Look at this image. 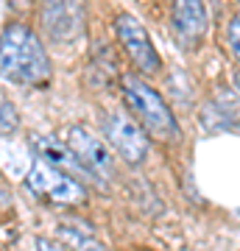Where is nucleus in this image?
<instances>
[{"label": "nucleus", "mask_w": 240, "mask_h": 251, "mask_svg": "<svg viewBox=\"0 0 240 251\" xmlns=\"http://www.w3.org/2000/svg\"><path fill=\"white\" fill-rule=\"evenodd\" d=\"M0 70L3 78L23 87H42L51 78V59L39 36L26 23H6L0 34Z\"/></svg>", "instance_id": "nucleus-1"}, {"label": "nucleus", "mask_w": 240, "mask_h": 251, "mask_svg": "<svg viewBox=\"0 0 240 251\" xmlns=\"http://www.w3.org/2000/svg\"><path fill=\"white\" fill-rule=\"evenodd\" d=\"M120 90H123L129 112L137 115L140 126L148 134L162 140V143H179L182 128H179V123H176V115L170 112L165 98L154 90L151 84H145L140 75L126 73L123 78H120Z\"/></svg>", "instance_id": "nucleus-2"}, {"label": "nucleus", "mask_w": 240, "mask_h": 251, "mask_svg": "<svg viewBox=\"0 0 240 251\" xmlns=\"http://www.w3.org/2000/svg\"><path fill=\"white\" fill-rule=\"evenodd\" d=\"M26 187L31 196L45 201L48 206H70V204H84L87 201L84 181H79L76 176L64 171H56L42 159H34L31 171H28Z\"/></svg>", "instance_id": "nucleus-3"}, {"label": "nucleus", "mask_w": 240, "mask_h": 251, "mask_svg": "<svg viewBox=\"0 0 240 251\" xmlns=\"http://www.w3.org/2000/svg\"><path fill=\"white\" fill-rule=\"evenodd\" d=\"M104 137H107L109 148L126 162V165H142L148 159V131L140 126V120L132 115V112H123V109H115V112H107L104 115Z\"/></svg>", "instance_id": "nucleus-4"}, {"label": "nucleus", "mask_w": 240, "mask_h": 251, "mask_svg": "<svg viewBox=\"0 0 240 251\" xmlns=\"http://www.w3.org/2000/svg\"><path fill=\"white\" fill-rule=\"evenodd\" d=\"M115 34H117V42L123 45L126 56L132 59L142 73H160L162 70V59L157 53V48H154L151 36L145 31L140 20L123 11V14H117L115 17Z\"/></svg>", "instance_id": "nucleus-5"}, {"label": "nucleus", "mask_w": 240, "mask_h": 251, "mask_svg": "<svg viewBox=\"0 0 240 251\" xmlns=\"http://www.w3.org/2000/svg\"><path fill=\"white\" fill-rule=\"evenodd\" d=\"M67 145L73 148V153L84 162V168H87L95 179L101 181V187L107 190L104 181H109L115 176V156L109 151V145L95 137L89 128L84 126H73L70 131H67Z\"/></svg>", "instance_id": "nucleus-6"}, {"label": "nucleus", "mask_w": 240, "mask_h": 251, "mask_svg": "<svg viewBox=\"0 0 240 251\" xmlns=\"http://www.w3.org/2000/svg\"><path fill=\"white\" fill-rule=\"evenodd\" d=\"M42 31L51 36V42L70 48L84 36V6L81 3H45L39 11Z\"/></svg>", "instance_id": "nucleus-7"}, {"label": "nucleus", "mask_w": 240, "mask_h": 251, "mask_svg": "<svg viewBox=\"0 0 240 251\" xmlns=\"http://www.w3.org/2000/svg\"><path fill=\"white\" fill-rule=\"evenodd\" d=\"M170 31L185 50H196L207 36V9L201 0H176L170 6Z\"/></svg>", "instance_id": "nucleus-8"}, {"label": "nucleus", "mask_w": 240, "mask_h": 251, "mask_svg": "<svg viewBox=\"0 0 240 251\" xmlns=\"http://www.w3.org/2000/svg\"><path fill=\"white\" fill-rule=\"evenodd\" d=\"M31 145L36 148V156L42 162H48L51 168H56V171H64V173H70V176H76L79 181H92V184H98L101 187V181L92 176V173L84 168V162L73 153V148L67 143H59L56 137H45V134H36L31 137Z\"/></svg>", "instance_id": "nucleus-9"}, {"label": "nucleus", "mask_w": 240, "mask_h": 251, "mask_svg": "<svg viewBox=\"0 0 240 251\" xmlns=\"http://www.w3.org/2000/svg\"><path fill=\"white\" fill-rule=\"evenodd\" d=\"M20 126V117H17V109L11 106L9 98L0 100V128H3V137H11L14 131H17Z\"/></svg>", "instance_id": "nucleus-10"}, {"label": "nucleus", "mask_w": 240, "mask_h": 251, "mask_svg": "<svg viewBox=\"0 0 240 251\" xmlns=\"http://www.w3.org/2000/svg\"><path fill=\"white\" fill-rule=\"evenodd\" d=\"M226 39H229V53L235 56V62H240V11L229 17V25H226Z\"/></svg>", "instance_id": "nucleus-11"}, {"label": "nucleus", "mask_w": 240, "mask_h": 251, "mask_svg": "<svg viewBox=\"0 0 240 251\" xmlns=\"http://www.w3.org/2000/svg\"><path fill=\"white\" fill-rule=\"evenodd\" d=\"M28 251H70L64 243L59 240H48V237H34L28 243Z\"/></svg>", "instance_id": "nucleus-12"}, {"label": "nucleus", "mask_w": 240, "mask_h": 251, "mask_svg": "<svg viewBox=\"0 0 240 251\" xmlns=\"http://www.w3.org/2000/svg\"><path fill=\"white\" fill-rule=\"evenodd\" d=\"M232 81H235V87H238V92H240V70L232 73Z\"/></svg>", "instance_id": "nucleus-13"}]
</instances>
